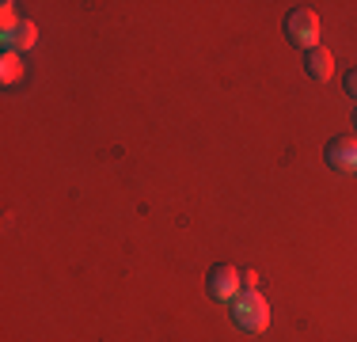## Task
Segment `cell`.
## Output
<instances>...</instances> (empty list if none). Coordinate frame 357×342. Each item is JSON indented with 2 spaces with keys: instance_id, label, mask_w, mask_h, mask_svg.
Returning <instances> with one entry per match:
<instances>
[{
  "instance_id": "cell-4",
  "label": "cell",
  "mask_w": 357,
  "mask_h": 342,
  "mask_svg": "<svg viewBox=\"0 0 357 342\" xmlns=\"http://www.w3.org/2000/svg\"><path fill=\"white\" fill-rule=\"evenodd\" d=\"M323 156L338 175H357V137H335Z\"/></svg>"
},
{
  "instance_id": "cell-8",
  "label": "cell",
  "mask_w": 357,
  "mask_h": 342,
  "mask_svg": "<svg viewBox=\"0 0 357 342\" xmlns=\"http://www.w3.org/2000/svg\"><path fill=\"white\" fill-rule=\"evenodd\" d=\"M20 23H23V20L15 15V4H4V15H0V38H4V34H12Z\"/></svg>"
},
{
  "instance_id": "cell-11",
  "label": "cell",
  "mask_w": 357,
  "mask_h": 342,
  "mask_svg": "<svg viewBox=\"0 0 357 342\" xmlns=\"http://www.w3.org/2000/svg\"><path fill=\"white\" fill-rule=\"evenodd\" d=\"M354 126H357V110H354Z\"/></svg>"
},
{
  "instance_id": "cell-10",
  "label": "cell",
  "mask_w": 357,
  "mask_h": 342,
  "mask_svg": "<svg viewBox=\"0 0 357 342\" xmlns=\"http://www.w3.org/2000/svg\"><path fill=\"white\" fill-rule=\"evenodd\" d=\"M243 289H259V274L255 270H243Z\"/></svg>"
},
{
  "instance_id": "cell-6",
  "label": "cell",
  "mask_w": 357,
  "mask_h": 342,
  "mask_svg": "<svg viewBox=\"0 0 357 342\" xmlns=\"http://www.w3.org/2000/svg\"><path fill=\"white\" fill-rule=\"evenodd\" d=\"M4 50H12V54H27V50H35V42H38V27L31 20H23L20 27H15L12 34H4Z\"/></svg>"
},
{
  "instance_id": "cell-3",
  "label": "cell",
  "mask_w": 357,
  "mask_h": 342,
  "mask_svg": "<svg viewBox=\"0 0 357 342\" xmlns=\"http://www.w3.org/2000/svg\"><path fill=\"white\" fill-rule=\"evenodd\" d=\"M206 289H209V297L220 304H232L236 297L243 293V270H236L232 262H220V267H213L206 274Z\"/></svg>"
},
{
  "instance_id": "cell-1",
  "label": "cell",
  "mask_w": 357,
  "mask_h": 342,
  "mask_svg": "<svg viewBox=\"0 0 357 342\" xmlns=\"http://www.w3.org/2000/svg\"><path fill=\"white\" fill-rule=\"evenodd\" d=\"M228 308H232V312H228L232 323L243 331V335H262V331L270 327V304H266V297H262L259 289H243Z\"/></svg>"
},
{
  "instance_id": "cell-9",
  "label": "cell",
  "mask_w": 357,
  "mask_h": 342,
  "mask_svg": "<svg viewBox=\"0 0 357 342\" xmlns=\"http://www.w3.org/2000/svg\"><path fill=\"white\" fill-rule=\"evenodd\" d=\"M346 96H350V99H357V68H350V73H346Z\"/></svg>"
},
{
  "instance_id": "cell-7",
  "label": "cell",
  "mask_w": 357,
  "mask_h": 342,
  "mask_svg": "<svg viewBox=\"0 0 357 342\" xmlns=\"http://www.w3.org/2000/svg\"><path fill=\"white\" fill-rule=\"evenodd\" d=\"M23 73H27V65H23V54H12V50H4V57H0V80H4V88L20 84Z\"/></svg>"
},
{
  "instance_id": "cell-2",
  "label": "cell",
  "mask_w": 357,
  "mask_h": 342,
  "mask_svg": "<svg viewBox=\"0 0 357 342\" xmlns=\"http://www.w3.org/2000/svg\"><path fill=\"white\" fill-rule=\"evenodd\" d=\"M285 38L293 42L296 50H316L319 46V15L312 12V8H293V12L285 15Z\"/></svg>"
},
{
  "instance_id": "cell-5",
  "label": "cell",
  "mask_w": 357,
  "mask_h": 342,
  "mask_svg": "<svg viewBox=\"0 0 357 342\" xmlns=\"http://www.w3.org/2000/svg\"><path fill=\"white\" fill-rule=\"evenodd\" d=\"M304 68H308V76H312V80L327 84L331 76H335V54H331L327 46L308 50V54H304Z\"/></svg>"
}]
</instances>
